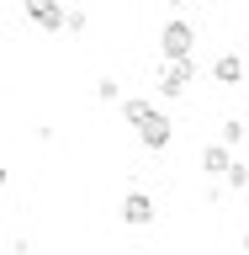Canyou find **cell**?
Segmentation results:
<instances>
[{
    "mask_svg": "<svg viewBox=\"0 0 249 255\" xmlns=\"http://www.w3.org/2000/svg\"><path fill=\"white\" fill-rule=\"evenodd\" d=\"M21 11H27V21L37 32H64V21H69L64 0H21Z\"/></svg>",
    "mask_w": 249,
    "mask_h": 255,
    "instance_id": "277c9868",
    "label": "cell"
},
{
    "mask_svg": "<svg viewBox=\"0 0 249 255\" xmlns=\"http://www.w3.org/2000/svg\"><path fill=\"white\" fill-rule=\"evenodd\" d=\"M95 101H106V107H111V101H117V107L127 101L122 85H117V75H101V80H95Z\"/></svg>",
    "mask_w": 249,
    "mask_h": 255,
    "instance_id": "9c48e42d",
    "label": "cell"
},
{
    "mask_svg": "<svg viewBox=\"0 0 249 255\" xmlns=\"http://www.w3.org/2000/svg\"><path fill=\"white\" fill-rule=\"evenodd\" d=\"M154 112H159L154 101H143V96H127V101H122V123H127V128H143Z\"/></svg>",
    "mask_w": 249,
    "mask_h": 255,
    "instance_id": "ba28073f",
    "label": "cell"
},
{
    "mask_svg": "<svg viewBox=\"0 0 249 255\" xmlns=\"http://www.w3.org/2000/svg\"><path fill=\"white\" fill-rule=\"evenodd\" d=\"M223 186H228V191H249V165H244V159L228 170V181H223Z\"/></svg>",
    "mask_w": 249,
    "mask_h": 255,
    "instance_id": "8fae6325",
    "label": "cell"
},
{
    "mask_svg": "<svg viewBox=\"0 0 249 255\" xmlns=\"http://www.w3.org/2000/svg\"><path fill=\"white\" fill-rule=\"evenodd\" d=\"M138 138H143V149H149V154H159V149H170V138H175V123L165 117V112H154V117H149V123L138 128Z\"/></svg>",
    "mask_w": 249,
    "mask_h": 255,
    "instance_id": "8992f818",
    "label": "cell"
},
{
    "mask_svg": "<svg viewBox=\"0 0 249 255\" xmlns=\"http://www.w3.org/2000/svg\"><path fill=\"white\" fill-rule=\"evenodd\" d=\"M196 80V59H180V64H159V96L165 101H180Z\"/></svg>",
    "mask_w": 249,
    "mask_h": 255,
    "instance_id": "7a4b0ae2",
    "label": "cell"
},
{
    "mask_svg": "<svg viewBox=\"0 0 249 255\" xmlns=\"http://www.w3.org/2000/svg\"><path fill=\"white\" fill-rule=\"evenodd\" d=\"M196 165H202V175L207 181H228V170H234L239 159H234V149H228V143H202V154H196Z\"/></svg>",
    "mask_w": 249,
    "mask_h": 255,
    "instance_id": "5b68a950",
    "label": "cell"
},
{
    "mask_svg": "<svg viewBox=\"0 0 249 255\" xmlns=\"http://www.w3.org/2000/svg\"><path fill=\"white\" fill-rule=\"evenodd\" d=\"M218 138L228 143V149H239V143H244V117H223V128H218Z\"/></svg>",
    "mask_w": 249,
    "mask_h": 255,
    "instance_id": "30bf717a",
    "label": "cell"
},
{
    "mask_svg": "<svg viewBox=\"0 0 249 255\" xmlns=\"http://www.w3.org/2000/svg\"><path fill=\"white\" fill-rule=\"evenodd\" d=\"M85 27H90V16H85V11H80V5H75V11H69V21H64V32H75V37H80V32H85Z\"/></svg>",
    "mask_w": 249,
    "mask_h": 255,
    "instance_id": "7c38bea8",
    "label": "cell"
},
{
    "mask_svg": "<svg viewBox=\"0 0 249 255\" xmlns=\"http://www.w3.org/2000/svg\"><path fill=\"white\" fill-rule=\"evenodd\" d=\"M117 218H122L127 229H149V223L159 218V202L149 197V191H127L122 202H117Z\"/></svg>",
    "mask_w": 249,
    "mask_h": 255,
    "instance_id": "3957f363",
    "label": "cell"
},
{
    "mask_svg": "<svg viewBox=\"0 0 249 255\" xmlns=\"http://www.w3.org/2000/svg\"><path fill=\"white\" fill-rule=\"evenodd\" d=\"M244 255H249V229H244Z\"/></svg>",
    "mask_w": 249,
    "mask_h": 255,
    "instance_id": "4fadbf2b",
    "label": "cell"
},
{
    "mask_svg": "<svg viewBox=\"0 0 249 255\" xmlns=\"http://www.w3.org/2000/svg\"><path fill=\"white\" fill-rule=\"evenodd\" d=\"M191 48H196V27H191L186 16H175L159 27V64H180L191 59Z\"/></svg>",
    "mask_w": 249,
    "mask_h": 255,
    "instance_id": "6da1fadb",
    "label": "cell"
},
{
    "mask_svg": "<svg viewBox=\"0 0 249 255\" xmlns=\"http://www.w3.org/2000/svg\"><path fill=\"white\" fill-rule=\"evenodd\" d=\"M244 43H249V27H244Z\"/></svg>",
    "mask_w": 249,
    "mask_h": 255,
    "instance_id": "5bb4252c",
    "label": "cell"
},
{
    "mask_svg": "<svg viewBox=\"0 0 249 255\" xmlns=\"http://www.w3.org/2000/svg\"><path fill=\"white\" fill-rule=\"evenodd\" d=\"M212 80H218V85H228V91H234V85H244V59H239V53H218V59H212Z\"/></svg>",
    "mask_w": 249,
    "mask_h": 255,
    "instance_id": "52a82bcc",
    "label": "cell"
}]
</instances>
